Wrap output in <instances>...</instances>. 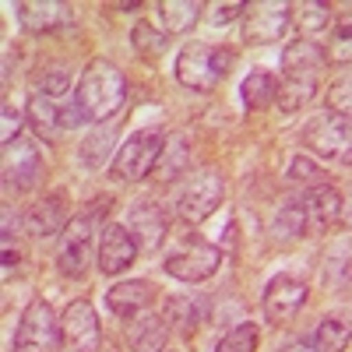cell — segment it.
<instances>
[{
	"instance_id": "1",
	"label": "cell",
	"mask_w": 352,
	"mask_h": 352,
	"mask_svg": "<svg viewBox=\"0 0 352 352\" xmlns=\"http://www.w3.org/2000/svg\"><path fill=\"white\" fill-rule=\"evenodd\" d=\"M324 71V46L296 39L282 53V74H278V109L296 113L317 96V81Z\"/></svg>"
},
{
	"instance_id": "2",
	"label": "cell",
	"mask_w": 352,
	"mask_h": 352,
	"mask_svg": "<svg viewBox=\"0 0 352 352\" xmlns=\"http://www.w3.org/2000/svg\"><path fill=\"white\" fill-rule=\"evenodd\" d=\"M74 102L81 106L85 120L92 124H102L109 120L113 113H120L124 102H127V78L124 71L116 67L113 60H88V67L81 71V81H78V92H74Z\"/></svg>"
},
{
	"instance_id": "3",
	"label": "cell",
	"mask_w": 352,
	"mask_h": 352,
	"mask_svg": "<svg viewBox=\"0 0 352 352\" xmlns=\"http://www.w3.org/2000/svg\"><path fill=\"white\" fill-rule=\"evenodd\" d=\"M232 60H236V56H232V50H226V46L190 43V46L180 50V56H176V81H180L184 88H190V92L208 96L232 71Z\"/></svg>"
},
{
	"instance_id": "4",
	"label": "cell",
	"mask_w": 352,
	"mask_h": 352,
	"mask_svg": "<svg viewBox=\"0 0 352 352\" xmlns=\"http://www.w3.org/2000/svg\"><path fill=\"white\" fill-rule=\"evenodd\" d=\"M106 208H109V201L92 204L88 212L74 215L71 226L60 232L56 264H60V272H64L67 278H85L88 268H92V261H96V254H99V247H96V226H99V219H106Z\"/></svg>"
},
{
	"instance_id": "5",
	"label": "cell",
	"mask_w": 352,
	"mask_h": 352,
	"mask_svg": "<svg viewBox=\"0 0 352 352\" xmlns=\"http://www.w3.org/2000/svg\"><path fill=\"white\" fill-rule=\"evenodd\" d=\"M222 201H226V176L212 166H204V169H194L190 176L180 180V190H176V215L190 226H197V222L208 219Z\"/></svg>"
},
{
	"instance_id": "6",
	"label": "cell",
	"mask_w": 352,
	"mask_h": 352,
	"mask_svg": "<svg viewBox=\"0 0 352 352\" xmlns=\"http://www.w3.org/2000/svg\"><path fill=\"white\" fill-rule=\"evenodd\" d=\"M162 148H166V138L162 131L148 127V131H134L120 148H116L113 162H109V173H113V180H120V184H138L144 180L162 159Z\"/></svg>"
},
{
	"instance_id": "7",
	"label": "cell",
	"mask_w": 352,
	"mask_h": 352,
	"mask_svg": "<svg viewBox=\"0 0 352 352\" xmlns=\"http://www.w3.org/2000/svg\"><path fill=\"white\" fill-rule=\"evenodd\" d=\"M300 141L317 155V159H328L338 166H352V120L338 113H317L314 120H307Z\"/></svg>"
},
{
	"instance_id": "8",
	"label": "cell",
	"mask_w": 352,
	"mask_h": 352,
	"mask_svg": "<svg viewBox=\"0 0 352 352\" xmlns=\"http://www.w3.org/2000/svg\"><path fill=\"white\" fill-rule=\"evenodd\" d=\"M53 345H60V317L46 300H32L21 310L14 352H53Z\"/></svg>"
},
{
	"instance_id": "9",
	"label": "cell",
	"mask_w": 352,
	"mask_h": 352,
	"mask_svg": "<svg viewBox=\"0 0 352 352\" xmlns=\"http://www.w3.org/2000/svg\"><path fill=\"white\" fill-rule=\"evenodd\" d=\"M28 124L36 127L39 138L56 141V138H64L67 131L81 127V124H85V113H81V106L74 102V96H64V99L36 96L32 102H28Z\"/></svg>"
},
{
	"instance_id": "10",
	"label": "cell",
	"mask_w": 352,
	"mask_h": 352,
	"mask_svg": "<svg viewBox=\"0 0 352 352\" xmlns=\"http://www.w3.org/2000/svg\"><path fill=\"white\" fill-rule=\"evenodd\" d=\"M219 264H222V250L215 243H208L204 236H187L180 250L166 257V272L180 282H204L219 272Z\"/></svg>"
},
{
	"instance_id": "11",
	"label": "cell",
	"mask_w": 352,
	"mask_h": 352,
	"mask_svg": "<svg viewBox=\"0 0 352 352\" xmlns=\"http://www.w3.org/2000/svg\"><path fill=\"white\" fill-rule=\"evenodd\" d=\"M99 342L102 328L92 303L88 300L67 303V310L60 314V352H99Z\"/></svg>"
},
{
	"instance_id": "12",
	"label": "cell",
	"mask_w": 352,
	"mask_h": 352,
	"mask_svg": "<svg viewBox=\"0 0 352 352\" xmlns=\"http://www.w3.org/2000/svg\"><path fill=\"white\" fill-rule=\"evenodd\" d=\"M292 25V4L272 0V4H247L243 11V43L264 46V43H278Z\"/></svg>"
},
{
	"instance_id": "13",
	"label": "cell",
	"mask_w": 352,
	"mask_h": 352,
	"mask_svg": "<svg viewBox=\"0 0 352 352\" xmlns=\"http://www.w3.org/2000/svg\"><path fill=\"white\" fill-rule=\"evenodd\" d=\"M43 180V155H39V144L36 141H25L18 138L14 144L4 148V184L14 194L32 190Z\"/></svg>"
},
{
	"instance_id": "14",
	"label": "cell",
	"mask_w": 352,
	"mask_h": 352,
	"mask_svg": "<svg viewBox=\"0 0 352 352\" xmlns=\"http://www.w3.org/2000/svg\"><path fill=\"white\" fill-rule=\"evenodd\" d=\"M307 303V282L292 278V275H275L264 289V314H268V324L285 328L296 320V314Z\"/></svg>"
},
{
	"instance_id": "15",
	"label": "cell",
	"mask_w": 352,
	"mask_h": 352,
	"mask_svg": "<svg viewBox=\"0 0 352 352\" xmlns=\"http://www.w3.org/2000/svg\"><path fill=\"white\" fill-rule=\"evenodd\" d=\"M138 250H141V243L134 240V232L127 226H106V232L99 236L96 264L102 275H120L138 261Z\"/></svg>"
},
{
	"instance_id": "16",
	"label": "cell",
	"mask_w": 352,
	"mask_h": 352,
	"mask_svg": "<svg viewBox=\"0 0 352 352\" xmlns=\"http://www.w3.org/2000/svg\"><path fill=\"white\" fill-rule=\"evenodd\" d=\"M14 11H18V25L32 36L60 32L64 25L74 21L71 4H60V0H25V4H18Z\"/></svg>"
},
{
	"instance_id": "17",
	"label": "cell",
	"mask_w": 352,
	"mask_h": 352,
	"mask_svg": "<svg viewBox=\"0 0 352 352\" xmlns=\"http://www.w3.org/2000/svg\"><path fill=\"white\" fill-rule=\"evenodd\" d=\"M155 303V289L152 282L144 278H127V282H116L109 292H106V307L120 317V320H138L141 314H148Z\"/></svg>"
},
{
	"instance_id": "18",
	"label": "cell",
	"mask_w": 352,
	"mask_h": 352,
	"mask_svg": "<svg viewBox=\"0 0 352 352\" xmlns=\"http://www.w3.org/2000/svg\"><path fill=\"white\" fill-rule=\"evenodd\" d=\"M342 197L331 184H320L303 190V208H307V236H324V232L342 219Z\"/></svg>"
},
{
	"instance_id": "19",
	"label": "cell",
	"mask_w": 352,
	"mask_h": 352,
	"mask_svg": "<svg viewBox=\"0 0 352 352\" xmlns=\"http://www.w3.org/2000/svg\"><path fill=\"white\" fill-rule=\"evenodd\" d=\"M71 204L64 194H46L43 201L32 204V212H28V232L32 236H56V232H64L71 226Z\"/></svg>"
},
{
	"instance_id": "20",
	"label": "cell",
	"mask_w": 352,
	"mask_h": 352,
	"mask_svg": "<svg viewBox=\"0 0 352 352\" xmlns=\"http://www.w3.org/2000/svg\"><path fill=\"white\" fill-rule=\"evenodd\" d=\"M127 229L134 232V240L141 247L155 250L166 240V215H162V208H159L155 201H138L134 212H131V226Z\"/></svg>"
},
{
	"instance_id": "21",
	"label": "cell",
	"mask_w": 352,
	"mask_h": 352,
	"mask_svg": "<svg viewBox=\"0 0 352 352\" xmlns=\"http://www.w3.org/2000/svg\"><path fill=\"white\" fill-rule=\"evenodd\" d=\"M169 342V320L159 314H141L127 328V345L134 352H166Z\"/></svg>"
},
{
	"instance_id": "22",
	"label": "cell",
	"mask_w": 352,
	"mask_h": 352,
	"mask_svg": "<svg viewBox=\"0 0 352 352\" xmlns=\"http://www.w3.org/2000/svg\"><path fill=\"white\" fill-rule=\"evenodd\" d=\"M292 25L303 32L307 43H314L317 36H324L328 28L335 25V14L328 4H317V0H303V4L292 8Z\"/></svg>"
},
{
	"instance_id": "23",
	"label": "cell",
	"mask_w": 352,
	"mask_h": 352,
	"mask_svg": "<svg viewBox=\"0 0 352 352\" xmlns=\"http://www.w3.org/2000/svg\"><path fill=\"white\" fill-rule=\"evenodd\" d=\"M278 96V78L268 71H250L240 85V99L247 109H268Z\"/></svg>"
},
{
	"instance_id": "24",
	"label": "cell",
	"mask_w": 352,
	"mask_h": 352,
	"mask_svg": "<svg viewBox=\"0 0 352 352\" xmlns=\"http://www.w3.org/2000/svg\"><path fill=\"white\" fill-rule=\"evenodd\" d=\"M208 310H212V303L201 296H173L169 303H166V320L169 324H180V328H197V324H204V317H208Z\"/></svg>"
},
{
	"instance_id": "25",
	"label": "cell",
	"mask_w": 352,
	"mask_h": 352,
	"mask_svg": "<svg viewBox=\"0 0 352 352\" xmlns=\"http://www.w3.org/2000/svg\"><path fill=\"white\" fill-rule=\"evenodd\" d=\"M272 229H275V236H278V240H300V236H307V208H303V194L282 201V208L275 212Z\"/></svg>"
},
{
	"instance_id": "26",
	"label": "cell",
	"mask_w": 352,
	"mask_h": 352,
	"mask_svg": "<svg viewBox=\"0 0 352 352\" xmlns=\"http://www.w3.org/2000/svg\"><path fill=\"white\" fill-rule=\"evenodd\" d=\"M317 352H345V345L352 342V324L345 317H324L310 335Z\"/></svg>"
},
{
	"instance_id": "27",
	"label": "cell",
	"mask_w": 352,
	"mask_h": 352,
	"mask_svg": "<svg viewBox=\"0 0 352 352\" xmlns=\"http://www.w3.org/2000/svg\"><path fill=\"white\" fill-rule=\"evenodd\" d=\"M201 11L204 8L197 4V0H162L159 4V14H162L169 32H190V28L197 25V18H201Z\"/></svg>"
},
{
	"instance_id": "28",
	"label": "cell",
	"mask_w": 352,
	"mask_h": 352,
	"mask_svg": "<svg viewBox=\"0 0 352 352\" xmlns=\"http://www.w3.org/2000/svg\"><path fill=\"white\" fill-rule=\"evenodd\" d=\"M257 342H261V328L250 324V320H243V324L229 328V331L219 338L215 352H257Z\"/></svg>"
},
{
	"instance_id": "29",
	"label": "cell",
	"mask_w": 352,
	"mask_h": 352,
	"mask_svg": "<svg viewBox=\"0 0 352 352\" xmlns=\"http://www.w3.org/2000/svg\"><path fill=\"white\" fill-rule=\"evenodd\" d=\"M71 88V71L64 64H53L36 78V96H50V99H64Z\"/></svg>"
},
{
	"instance_id": "30",
	"label": "cell",
	"mask_w": 352,
	"mask_h": 352,
	"mask_svg": "<svg viewBox=\"0 0 352 352\" xmlns=\"http://www.w3.org/2000/svg\"><path fill=\"white\" fill-rule=\"evenodd\" d=\"M324 106H328V113H338V116H345V120H352V74H342L328 88Z\"/></svg>"
},
{
	"instance_id": "31",
	"label": "cell",
	"mask_w": 352,
	"mask_h": 352,
	"mask_svg": "<svg viewBox=\"0 0 352 352\" xmlns=\"http://www.w3.org/2000/svg\"><path fill=\"white\" fill-rule=\"evenodd\" d=\"M289 180L303 184L307 190H310V187H320V184H331L328 176H324V169H320L314 159H307V155H296V159L289 162Z\"/></svg>"
},
{
	"instance_id": "32",
	"label": "cell",
	"mask_w": 352,
	"mask_h": 352,
	"mask_svg": "<svg viewBox=\"0 0 352 352\" xmlns=\"http://www.w3.org/2000/svg\"><path fill=\"white\" fill-rule=\"evenodd\" d=\"M184 166H187V141L184 138H169L155 169H162V176H169V180H173V176H180Z\"/></svg>"
},
{
	"instance_id": "33",
	"label": "cell",
	"mask_w": 352,
	"mask_h": 352,
	"mask_svg": "<svg viewBox=\"0 0 352 352\" xmlns=\"http://www.w3.org/2000/svg\"><path fill=\"white\" fill-rule=\"evenodd\" d=\"M131 39H134V50H138L141 56H159V53L166 50V36H162V32H155V28H152L148 21H138Z\"/></svg>"
},
{
	"instance_id": "34",
	"label": "cell",
	"mask_w": 352,
	"mask_h": 352,
	"mask_svg": "<svg viewBox=\"0 0 352 352\" xmlns=\"http://www.w3.org/2000/svg\"><path fill=\"white\" fill-rule=\"evenodd\" d=\"M324 64H352V32H335L328 43H324Z\"/></svg>"
},
{
	"instance_id": "35",
	"label": "cell",
	"mask_w": 352,
	"mask_h": 352,
	"mask_svg": "<svg viewBox=\"0 0 352 352\" xmlns=\"http://www.w3.org/2000/svg\"><path fill=\"white\" fill-rule=\"evenodd\" d=\"M18 138H21V113L4 106V131H0V141H4V148H8V144H14Z\"/></svg>"
},
{
	"instance_id": "36",
	"label": "cell",
	"mask_w": 352,
	"mask_h": 352,
	"mask_svg": "<svg viewBox=\"0 0 352 352\" xmlns=\"http://www.w3.org/2000/svg\"><path fill=\"white\" fill-rule=\"evenodd\" d=\"M247 11V4H212V25H229V21H236L240 14Z\"/></svg>"
},
{
	"instance_id": "37",
	"label": "cell",
	"mask_w": 352,
	"mask_h": 352,
	"mask_svg": "<svg viewBox=\"0 0 352 352\" xmlns=\"http://www.w3.org/2000/svg\"><path fill=\"white\" fill-rule=\"evenodd\" d=\"M18 272V247L14 240H4V278H11Z\"/></svg>"
},
{
	"instance_id": "38",
	"label": "cell",
	"mask_w": 352,
	"mask_h": 352,
	"mask_svg": "<svg viewBox=\"0 0 352 352\" xmlns=\"http://www.w3.org/2000/svg\"><path fill=\"white\" fill-rule=\"evenodd\" d=\"M338 32H352V4H342V14H335Z\"/></svg>"
},
{
	"instance_id": "39",
	"label": "cell",
	"mask_w": 352,
	"mask_h": 352,
	"mask_svg": "<svg viewBox=\"0 0 352 352\" xmlns=\"http://www.w3.org/2000/svg\"><path fill=\"white\" fill-rule=\"evenodd\" d=\"M282 352H317V349H314V342H310V338H300V342H289Z\"/></svg>"
},
{
	"instance_id": "40",
	"label": "cell",
	"mask_w": 352,
	"mask_h": 352,
	"mask_svg": "<svg viewBox=\"0 0 352 352\" xmlns=\"http://www.w3.org/2000/svg\"><path fill=\"white\" fill-rule=\"evenodd\" d=\"M342 222L352 229V201H349V204H342Z\"/></svg>"
}]
</instances>
